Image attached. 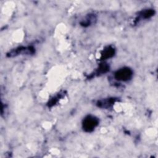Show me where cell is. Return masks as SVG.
<instances>
[{
  "mask_svg": "<svg viewBox=\"0 0 158 158\" xmlns=\"http://www.w3.org/2000/svg\"><path fill=\"white\" fill-rule=\"evenodd\" d=\"M98 124V120L93 116L89 115L83 121V128L86 131H91Z\"/></svg>",
  "mask_w": 158,
  "mask_h": 158,
  "instance_id": "cell-1",
  "label": "cell"
},
{
  "mask_svg": "<svg viewBox=\"0 0 158 158\" xmlns=\"http://www.w3.org/2000/svg\"><path fill=\"white\" fill-rule=\"evenodd\" d=\"M132 75V71L128 68H123L115 73V78L118 80L127 81Z\"/></svg>",
  "mask_w": 158,
  "mask_h": 158,
  "instance_id": "cell-2",
  "label": "cell"
},
{
  "mask_svg": "<svg viewBox=\"0 0 158 158\" xmlns=\"http://www.w3.org/2000/svg\"><path fill=\"white\" fill-rule=\"evenodd\" d=\"M114 54V50L112 49L108 48L106 50H104V54H102V56L106 58H108L111 57Z\"/></svg>",
  "mask_w": 158,
  "mask_h": 158,
  "instance_id": "cell-3",
  "label": "cell"
}]
</instances>
